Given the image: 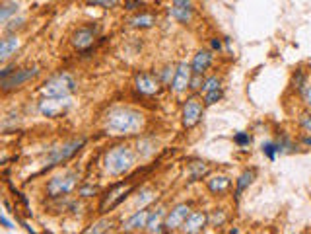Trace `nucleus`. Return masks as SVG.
I'll list each match as a JSON object with an SVG mask.
<instances>
[{
  "instance_id": "obj_10",
  "label": "nucleus",
  "mask_w": 311,
  "mask_h": 234,
  "mask_svg": "<svg viewBox=\"0 0 311 234\" xmlns=\"http://www.w3.org/2000/svg\"><path fill=\"white\" fill-rule=\"evenodd\" d=\"M189 215H191V209H189L187 205H177L175 209L167 215V221H165V225H167L169 229H177V227H183V223L187 221V217H189Z\"/></svg>"
},
{
  "instance_id": "obj_22",
  "label": "nucleus",
  "mask_w": 311,
  "mask_h": 234,
  "mask_svg": "<svg viewBox=\"0 0 311 234\" xmlns=\"http://www.w3.org/2000/svg\"><path fill=\"white\" fill-rule=\"evenodd\" d=\"M282 148L276 144V142H265L263 144V152H265V156H267L268 160H274L276 158V152H280Z\"/></svg>"
},
{
  "instance_id": "obj_35",
  "label": "nucleus",
  "mask_w": 311,
  "mask_h": 234,
  "mask_svg": "<svg viewBox=\"0 0 311 234\" xmlns=\"http://www.w3.org/2000/svg\"><path fill=\"white\" fill-rule=\"evenodd\" d=\"M175 6H189L191 4V0H171Z\"/></svg>"
},
{
  "instance_id": "obj_4",
  "label": "nucleus",
  "mask_w": 311,
  "mask_h": 234,
  "mask_svg": "<svg viewBox=\"0 0 311 234\" xmlns=\"http://www.w3.org/2000/svg\"><path fill=\"white\" fill-rule=\"evenodd\" d=\"M76 182H78V176H76V174L57 176V178H53V180L49 182L47 191H49V195H53V197L67 195V193H70V191L76 187Z\"/></svg>"
},
{
  "instance_id": "obj_21",
  "label": "nucleus",
  "mask_w": 311,
  "mask_h": 234,
  "mask_svg": "<svg viewBox=\"0 0 311 234\" xmlns=\"http://www.w3.org/2000/svg\"><path fill=\"white\" fill-rule=\"evenodd\" d=\"M230 186V180L228 178H224V176H218V178H212L210 180V184H208V187H210V191H224L226 187Z\"/></svg>"
},
{
  "instance_id": "obj_26",
  "label": "nucleus",
  "mask_w": 311,
  "mask_h": 234,
  "mask_svg": "<svg viewBox=\"0 0 311 234\" xmlns=\"http://www.w3.org/2000/svg\"><path fill=\"white\" fill-rule=\"evenodd\" d=\"M218 88H220V80H218L216 76L208 78V80L204 82V86H202V90H204V94H206V92H212V90H218Z\"/></svg>"
},
{
  "instance_id": "obj_32",
  "label": "nucleus",
  "mask_w": 311,
  "mask_h": 234,
  "mask_svg": "<svg viewBox=\"0 0 311 234\" xmlns=\"http://www.w3.org/2000/svg\"><path fill=\"white\" fill-rule=\"evenodd\" d=\"M235 142H237V144H241V146H245V144H249V142H251V139H249V135L239 133V135H235Z\"/></svg>"
},
{
  "instance_id": "obj_17",
  "label": "nucleus",
  "mask_w": 311,
  "mask_h": 234,
  "mask_svg": "<svg viewBox=\"0 0 311 234\" xmlns=\"http://www.w3.org/2000/svg\"><path fill=\"white\" fill-rule=\"evenodd\" d=\"M163 215H165V211L163 209H157L156 213H152L150 217H148V223H146V229L150 231V233H159V221L163 219Z\"/></svg>"
},
{
  "instance_id": "obj_28",
  "label": "nucleus",
  "mask_w": 311,
  "mask_h": 234,
  "mask_svg": "<svg viewBox=\"0 0 311 234\" xmlns=\"http://www.w3.org/2000/svg\"><path fill=\"white\" fill-rule=\"evenodd\" d=\"M220 98H222V92H220V88H218V90L206 92V98H204V102H206L208 106H212V104H216V102H218Z\"/></svg>"
},
{
  "instance_id": "obj_33",
  "label": "nucleus",
  "mask_w": 311,
  "mask_h": 234,
  "mask_svg": "<svg viewBox=\"0 0 311 234\" xmlns=\"http://www.w3.org/2000/svg\"><path fill=\"white\" fill-rule=\"evenodd\" d=\"M95 191H97L95 187H82V189H80V195H84V197H89V195H93Z\"/></svg>"
},
{
  "instance_id": "obj_18",
  "label": "nucleus",
  "mask_w": 311,
  "mask_h": 234,
  "mask_svg": "<svg viewBox=\"0 0 311 234\" xmlns=\"http://www.w3.org/2000/svg\"><path fill=\"white\" fill-rule=\"evenodd\" d=\"M169 14H171V18H175L179 22H189V20H191V10H189V6H175V8L169 10Z\"/></svg>"
},
{
  "instance_id": "obj_12",
  "label": "nucleus",
  "mask_w": 311,
  "mask_h": 234,
  "mask_svg": "<svg viewBox=\"0 0 311 234\" xmlns=\"http://www.w3.org/2000/svg\"><path fill=\"white\" fill-rule=\"evenodd\" d=\"M136 88H138V92H142V94H156L159 90L157 80H154V78L148 76V74L136 76Z\"/></svg>"
},
{
  "instance_id": "obj_9",
  "label": "nucleus",
  "mask_w": 311,
  "mask_h": 234,
  "mask_svg": "<svg viewBox=\"0 0 311 234\" xmlns=\"http://www.w3.org/2000/svg\"><path fill=\"white\" fill-rule=\"evenodd\" d=\"M37 74V70L35 69H23V70H16L14 74H12V78L10 76H6V78H2V86H4V90H10V88H14V86H20L23 84L25 80H29V78H33Z\"/></svg>"
},
{
  "instance_id": "obj_5",
  "label": "nucleus",
  "mask_w": 311,
  "mask_h": 234,
  "mask_svg": "<svg viewBox=\"0 0 311 234\" xmlns=\"http://www.w3.org/2000/svg\"><path fill=\"white\" fill-rule=\"evenodd\" d=\"M82 144H84V139H76L67 142V144H63V146H59V148H53V152L49 154V164L47 166H55V164L63 162V160H67L70 156H74L82 148Z\"/></svg>"
},
{
  "instance_id": "obj_14",
  "label": "nucleus",
  "mask_w": 311,
  "mask_h": 234,
  "mask_svg": "<svg viewBox=\"0 0 311 234\" xmlns=\"http://www.w3.org/2000/svg\"><path fill=\"white\" fill-rule=\"evenodd\" d=\"M210 63H212V55L208 51H199L195 55V61H193V72L195 74H202L204 70L210 67Z\"/></svg>"
},
{
  "instance_id": "obj_25",
  "label": "nucleus",
  "mask_w": 311,
  "mask_h": 234,
  "mask_svg": "<svg viewBox=\"0 0 311 234\" xmlns=\"http://www.w3.org/2000/svg\"><path fill=\"white\" fill-rule=\"evenodd\" d=\"M253 178H255V174H253V172H245L243 176L239 178V182H237V195H239V193L243 191L245 187H247L249 184H251V182H253Z\"/></svg>"
},
{
  "instance_id": "obj_31",
  "label": "nucleus",
  "mask_w": 311,
  "mask_h": 234,
  "mask_svg": "<svg viewBox=\"0 0 311 234\" xmlns=\"http://www.w3.org/2000/svg\"><path fill=\"white\" fill-rule=\"evenodd\" d=\"M302 96H304L306 104H308V106H311V86H310V84L302 86Z\"/></svg>"
},
{
  "instance_id": "obj_20",
  "label": "nucleus",
  "mask_w": 311,
  "mask_h": 234,
  "mask_svg": "<svg viewBox=\"0 0 311 234\" xmlns=\"http://www.w3.org/2000/svg\"><path fill=\"white\" fill-rule=\"evenodd\" d=\"M129 23L134 25V27H150V25H154L156 23V20H154V16H150V14H142V16L133 18Z\"/></svg>"
},
{
  "instance_id": "obj_23",
  "label": "nucleus",
  "mask_w": 311,
  "mask_h": 234,
  "mask_svg": "<svg viewBox=\"0 0 311 234\" xmlns=\"http://www.w3.org/2000/svg\"><path fill=\"white\" fill-rule=\"evenodd\" d=\"M154 150H156V146L152 144V140H140V142H138V152H140L142 156H150Z\"/></svg>"
},
{
  "instance_id": "obj_36",
  "label": "nucleus",
  "mask_w": 311,
  "mask_h": 234,
  "mask_svg": "<svg viewBox=\"0 0 311 234\" xmlns=\"http://www.w3.org/2000/svg\"><path fill=\"white\" fill-rule=\"evenodd\" d=\"M191 84H193V86H191V88H199L200 80H199V78H197V80H191Z\"/></svg>"
},
{
  "instance_id": "obj_3",
  "label": "nucleus",
  "mask_w": 311,
  "mask_h": 234,
  "mask_svg": "<svg viewBox=\"0 0 311 234\" xmlns=\"http://www.w3.org/2000/svg\"><path fill=\"white\" fill-rule=\"evenodd\" d=\"M76 88V82L70 74H59V76H53L51 80L45 82V86L41 88V92L47 98H63V96H70Z\"/></svg>"
},
{
  "instance_id": "obj_7",
  "label": "nucleus",
  "mask_w": 311,
  "mask_h": 234,
  "mask_svg": "<svg viewBox=\"0 0 311 234\" xmlns=\"http://www.w3.org/2000/svg\"><path fill=\"white\" fill-rule=\"evenodd\" d=\"M200 114H202L200 102H197L195 98L187 100V104H185V108H183V125H185V127L197 125L200 119Z\"/></svg>"
},
{
  "instance_id": "obj_30",
  "label": "nucleus",
  "mask_w": 311,
  "mask_h": 234,
  "mask_svg": "<svg viewBox=\"0 0 311 234\" xmlns=\"http://www.w3.org/2000/svg\"><path fill=\"white\" fill-rule=\"evenodd\" d=\"M300 125L311 135V114H304V116L300 117Z\"/></svg>"
},
{
  "instance_id": "obj_19",
  "label": "nucleus",
  "mask_w": 311,
  "mask_h": 234,
  "mask_svg": "<svg viewBox=\"0 0 311 234\" xmlns=\"http://www.w3.org/2000/svg\"><path fill=\"white\" fill-rule=\"evenodd\" d=\"M154 199H156L154 189H142V191L138 193V197H136V205H138V207H146V205L152 203Z\"/></svg>"
},
{
  "instance_id": "obj_15",
  "label": "nucleus",
  "mask_w": 311,
  "mask_h": 234,
  "mask_svg": "<svg viewBox=\"0 0 311 234\" xmlns=\"http://www.w3.org/2000/svg\"><path fill=\"white\" fill-rule=\"evenodd\" d=\"M18 47H20L18 37H6V39H2V43H0V61H6L12 53H16Z\"/></svg>"
},
{
  "instance_id": "obj_16",
  "label": "nucleus",
  "mask_w": 311,
  "mask_h": 234,
  "mask_svg": "<svg viewBox=\"0 0 311 234\" xmlns=\"http://www.w3.org/2000/svg\"><path fill=\"white\" fill-rule=\"evenodd\" d=\"M148 211H138V213H134L133 217H131V221L127 223V231H134V229H142V227H146V223H148Z\"/></svg>"
},
{
  "instance_id": "obj_11",
  "label": "nucleus",
  "mask_w": 311,
  "mask_h": 234,
  "mask_svg": "<svg viewBox=\"0 0 311 234\" xmlns=\"http://www.w3.org/2000/svg\"><path fill=\"white\" fill-rule=\"evenodd\" d=\"M204 225H206V215L204 213H191L187 217V221L183 223V233H200Z\"/></svg>"
},
{
  "instance_id": "obj_1",
  "label": "nucleus",
  "mask_w": 311,
  "mask_h": 234,
  "mask_svg": "<svg viewBox=\"0 0 311 234\" xmlns=\"http://www.w3.org/2000/svg\"><path fill=\"white\" fill-rule=\"evenodd\" d=\"M142 125H144L142 114L131 108H113L105 117V131L115 137L134 135L142 129Z\"/></svg>"
},
{
  "instance_id": "obj_6",
  "label": "nucleus",
  "mask_w": 311,
  "mask_h": 234,
  "mask_svg": "<svg viewBox=\"0 0 311 234\" xmlns=\"http://www.w3.org/2000/svg\"><path fill=\"white\" fill-rule=\"evenodd\" d=\"M70 106V98L63 96V98H45L43 102L39 104V112L45 117H57L59 114H63Z\"/></svg>"
},
{
  "instance_id": "obj_13",
  "label": "nucleus",
  "mask_w": 311,
  "mask_h": 234,
  "mask_svg": "<svg viewBox=\"0 0 311 234\" xmlns=\"http://www.w3.org/2000/svg\"><path fill=\"white\" fill-rule=\"evenodd\" d=\"M72 43L74 47H78V49H86L93 43V31L89 29V27H82V29H78L74 35H72Z\"/></svg>"
},
{
  "instance_id": "obj_34",
  "label": "nucleus",
  "mask_w": 311,
  "mask_h": 234,
  "mask_svg": "<svg viewBox=\"0 0 311 234\" xmlns=\"http://www.w3.org/2000/svg\"><path fill=\"white\" fill-rule=\"evenodd\" d=\"M23 23V18H18V20H12V23L8 25V29H14V27H20Z\"/></svg>"
},
{
  "instance_id": "obj_37",
  "label": "nucleus",
  "mask_w": 311,
  "mask_h": 234,
  "mask_svg": "<svg viewBox=\"0 0 311 234\" xmlns=\"http://www.w3.org/2000/svg\"><path fill=\"white\" fill-rule=\"evenodd\" d=\"M304 142H306L308 146H311V137H306V139H304Z\"/></svg>"
},
{
  "instance_id": "obj_8",
  "label": "nucleus",
  "mask_w": 311,
  "mask_h": 234,
  "mask_svg": "<svg viewBox=\"0 0 311 234\" xmlns=\"http://www.w3.org/2000/svg\"><path fill=\"white\" fill-rule=\"evenodd\" d=\"M173 90L177 94L185 92L189 86H191V67L187 63H181L173 74V82H171Z\"/></svg>"
},
{
  "instance_id": "obj_2",
  "label": "nucleus",
  "mask_w": 311,
  "mask_h": 234,
  "mask_svg": "<svg viewBox=\"0 0 311 234\" xmlns=\"http://www.w3.org/2000/svg\"><path fill=\"white\" fill-rule=\"evenodd\" d=\"M134 166V152L129 146H115L105 154V170L111 176H121Z\"/></svg>"
},
{
  "instance_id": "obj_24",
  "label": "nucleus",
  "mask_w": 311,
  "mask_h": 234,
  "mask_svg": "<svg viewBox=\"0 0 311 234\" xmlns=\"http://www.w3.org/2000/svg\"><path fill=\"white\" fill-rule=\"evenodd\" d=\"M16 10H18V6H16L14 2L4 4V6H2V12H0V20H2V22H8L10 14H16Z\"/></svg>"
},
{
  "instance_id": "obj_27",
  "label": "nucleus",
  "mask_w": 311,
  "mask_h": 234,
  "mask_svg": "<svg viewBox=\"0 0 311 234\" xmlns=\"http://www.w3.org/2000/svg\"><path fill=\"white\" fill-rule=\"evenodd\" d=\"M89 6H101V8H113L119 4V0H86Z\"/></svg>"
},
{
  "instance_id": "obj_29",
  "label": "nucleus",
  "mask_w": 311,
  "mask_h": 234,
  "mask_svg": "<svg viewBox=\"0 0 311 234\" xmlns=\"http://www.w3.org/2000/svg\"><path fill=\"white\" fill-rule=\"evenodd\" d=\"M111 227V223L109 221H99L97 225H93V229H88L86 233L88 234H91V233H103V231H107Z\"/></svg>"
}]
</instances>
